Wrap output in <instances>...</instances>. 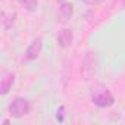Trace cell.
Wrapping results in <instances>:
<instances>
[{"label": "cell", "instance_id": "obj_1", "mask_svg": "<svg viewBox=\"0 0 125 125\" xmlns=\"http://www.w3.org/2000/svg\"><path fill=\"white\" fill-rule=\"evenodd\" d=\"M91 100L97 107H110L115 103L113 94L102 84H97L91 90Z\"/></svg>", "mask_w": 125, "mask_h": 125}, {"label": "cell", "instance_id": "obj_2", "mask_svg": "<svg viewBox=\"0 0 125 125\" xmlns=\"http://www.w3.org/2000/svg\"><path fill=\"white\" fill-rule=\"evenodd\" d=\"M97 72V59H96V54L94 53H87L84 60H83V66H81V77L83 80L88 81L91 80Z\"/></svg>", "mask_w": 125, "mask_h": 125}, {"label": "cell", "instance_id": "obj_3", "mask_svg": "<svg viewBox=\"0 0 125 125\" xmlns=\"http://www.w3.org/2000/svg\"><path fill=\"white\" fill-rule=\"evenodd\" d=\"M9 112H10V115L13 118H22V116L28 115V112H30V103H28V100L22 99V97L15 99L10 103V106H9Z\"/></svg>", "mask_w": 125, "mask_h": 125}, {"label": "cell", "instance_id": "obj_4", "mask_svg": "<svg viewBox=\"0 0 125 125\" xmlns=\"http://www.w3.org/2000/svg\"><path fill=\"white\" fill-rule=\"evenodd\" d=\"M41 49H43V40L41 38H35L25 50V59L27 60H35L40 53H41Z\"/></svg>", "mask_w": 125, "mask_h": 125}, {"label": "cell", "instance_id": "obj_5", "mask_svg": "<svg viewBox=\"0 0 125 125\" xmlns=\"http://www.w3.org/2000/svg\"><path fill=\"white\" fill-rule=\"evenodd\" d=\"M72 41H74V32H72V30L63 28V30L59 31V34H57V44L60 47L66 49V47H69L72 44Z\"/></svg>", "mask_w": 125, "mask_h": 125}, {"label": "cell", "instance_id": "obj_6", "mask_svg": "<svg viewBox=\"0 0 125 125\" xmlns=\"http://www.w3.org/2000/svg\"><path fill=\"white\" fill-rule=\"evenodd\" d=\"M74 15V6L71 3H62L59 8V19L60 22H68Z\"/></svg>", "mask_w": 125, "mask_h": 125}, {"label": "cell", "instance_id": "obj_7", "mask_svg": "<svg viewBox=\"0 0 125 125\" xmlns=\"http://www.w3.org/2000/svg\"><path fill=\"white\" fill-rule=\"evenodd\" d=\"M13 83H15V75L13 74H6L2 78V83H0V94H2V96L8 94L9 90L12 88Z\"/></svg>", "mask_w": 125, "mask_h": 125}, {"label": "cell", "instance_id": "obj_8", "mask_svg": "<svg viewBox=\"0 0 125 125\" xmlns=\"http://www.w3.org/2000/svg\"><path fill=\"white\" fill-rule=\"evenodd\" d=\"M15 19H16V12H15V10H8V12H3V15H2L3 28H5V30L12 28V25L15 24Z\"/></svg>", "mask_w": 125, "mask_h": 125}, {"label": "cell", "instance_id": "obj_9", "mask_svg": "<svg viewBox=\"0 0 125 125\" xmlns=\"http://www.w3.org/2000/svg\"><path fill=\"white\" fill-rule=\"evenodd\" d=\"M18 3L21 5V6H24L27 10H35L37 9V6H38V2L37 0H18Z\"/></svg>", "mask_w": 125, "mask_h": 125}, {"label": "cell", "instance_id": "obj_10", "mask_svg": "<svg viewBox=\"0 0 125 125\" xmlns=\"http://www.w3.org/2000/svg\"><path fill=\"white\" fill-rule=\"evenodd\" d=\"M63 115H65V106H60L59 110H57V115H56L59 122H63Z\"/></svg>", "mask_w": 125, "mask_h": 125}, {"label": "cell", "instance_id": "obj_11", "mask_svg": "<svg viewBox=\"0 0 125 125\" xmlns=\"http://www.w3.org/2000/svg\"><path fill=\"white\" fill-rule=\"evenodd\" d=\"M83 2L90 5V6H96V5H100L102 2H104V0H83Z\"/></svg>", "mask_w": 125, "mask_h": 125}, {"label": "cell", "instance_id": "obj_12", "mask_svg": "<svg viewBox=\"0 0 125 125\" xmlns=\"http://www.w3.org/2000/svg\"><path fill=\"white\" fill-rule=\"evenodd\" d=\"M122 2H124V5H125V0H122Z\"/></svg>", "mask_w": 125, "mask_h": 125}, {"label": "cell", "instance_id": "obj_13", "mask_svg": "<svg viewBox=\"0 0 125 125\" xmlns=\"http://www.w3.org/2000/svg\"><path fill=\"white\" fill-rule=\"evenodd\" d=\"M60 2H63V0H60Z\"/></svg>", "mask_w": 125, "mask_h": 125}]
</instances>
